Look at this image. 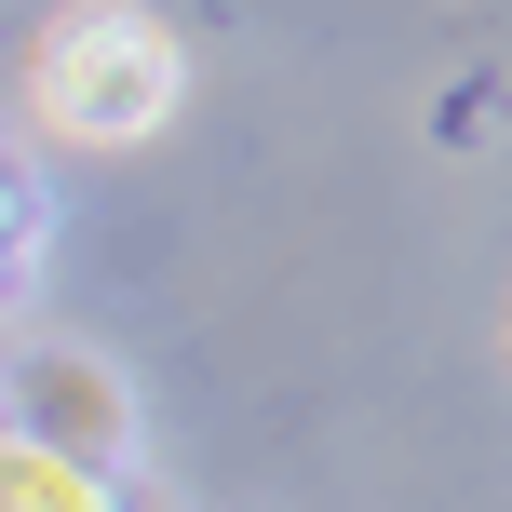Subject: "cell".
Listing matches in <instances>:
<instances>
[{"label":"cell","mask_w":512,"mask_h":512,"mask_svg":"<svg viewBox=\"0 0 512 512\" xmlns=\"http://www.w3.org/2000/svg\"><path fill=\"white\" fill-rule=\"evenodd\" d=\"M176 108V41L135 0H81V14L41 27V122L81 135V149H135V135Z\"/></svg>","instance_id":"6da1fadb"},{"label":"cell","mask_w":512,"mask_h":512,"mask_svg":"<svg viewBox=\"0 0 512 512\" xmlns=\"http://www.w3.org/2000/svg\"><path fill=\"white\" fill-rule=\"evenodd\" d=\"M14 445H41L54 472L108 486V472L135 459V391L108 378L95 351H27L14 364Z\"/></svg>","instance_id":"7a4b0ae2"},{"label":"cell","mask_w":512,"mask_h":512,"mask_svg":"<svg viewBox=\"0 0 512 512\" xmlns=\"http://www.w3.org/2000/svg\"><path fill=\"white\" fill-rule=\"evenodd\" d=\"M14 243H27V203H14V176H0V270H14Z\"/></svg>","instance_id":"3957f363"}]
</instances>
